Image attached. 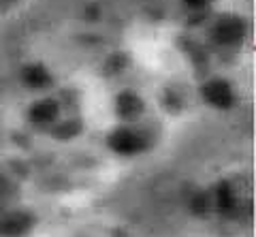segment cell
<instances>
[{
  "instance_id": "277c9868",
  "label": "cell",
  "mask_w": 256,
  "mask_h": 237,
  "mask_svg": "<svg viewBox=\"0 0 256 237\" xmlns=\"http://www.w3.org/2000/svg\"><path fill=\"white\" fill-rule=\"evenodd\" d=\"M22 79L28 88L41 90V88H50L52 86V75L43 64H28L22 70Z\"/></svg>"
},
{
  "instance_id": "6da1fadb",
  "label": "cell",
  "mask_w": 256,
  "mask_h": 237,
  "mask_svg": "<svg viewBox=\"0 0 256 237\" xmlns=\"http://www.w3.org/2000/svg\"><path fill=\"white\" fill-rule=\"evenodd\" d=\"M203 96L210 100V105L216 107H228L233 105V88L224 79H214V82L203 86Z\"/></svg>"
},
{
  "instance_id": "7a4b0ae2",
  "label": "cell",
  "mask_w": 256,
  "mask_h": 237,
  "mask_svg": "<svg viewBox=\"0 0 256 237\" xmlns=\"http://www.w3.org/2000/svg\"><path fill=\"white\" fill-rule=\"evenodd\" d=\"M60 116V102L54 98H43L36 100L34 105L28 109V118L34 124H52L56 122V118Z\"/></svg>"
},
{
  "instance_id": "3957f363",
  "label": "cell",
  "mask_w": 256,
  "mask_h": 237,
  "mask_svg": "<svg viewBox=\"0 0 256 237\" xmlns=\"http://www.w3.org/2000/svg\"><path fill=\"white\" fill-rule=\"evenodd\" d=\"M32 226V220L24 212H15L0 220V237H20L26 235L28 228Z\"/></svg>"
}]
</instances>
